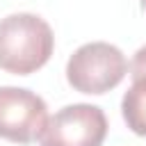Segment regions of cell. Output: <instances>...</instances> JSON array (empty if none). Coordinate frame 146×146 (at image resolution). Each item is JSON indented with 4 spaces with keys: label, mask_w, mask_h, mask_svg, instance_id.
Listing matches in <instances>:
<instances>
[{
    "label": "cell",
    "mask_w": 146,
    "mask_h": 146,
    "mask_svg": "<svg viewBox=\"0 0 146 146\" xmlns=\"http://www.w3.org/2000/svg\"><path fill=\"white\" fill-rule=\"evenodd\" d=\"M55 34L36 14H9L0 21V68L14 75L39 71L52 55Z\"/></svg>",
    "instance_id": "cell-1"
},
{
    "label": "cell",
    "mask_w": 146,
    "mask_h": 146,
    "mask_svg": "<svg viewBox=\"0 0 146 146\" xmlns=\"http://www.w3.org/2000/svg\"><path fill=\"white\" fill-rule=\"evenodd\" d=\"M125 73H128L125 55L107 41L84 43L66 62V80L80 94L100 96L121 84Z\"/></svg>",
    "instance_id": "cell-2"
},
{
    "label": "cell",
    "mask_w": 146,
    "mask_h": 146,
    "mask_svg": "<svg viewBox=\"0 0 146 146\" xmlns=\"http://www.w3.org/2000/svg\"><path fill=\"white\" fill-rule=\"evenodd\" d=\"M107 137V116L98 105L75 103L48 116L39 144L41 146H100Z\"/></svg>",
    "instance_id": "cell-3"
},
{
    "label": "cell",
    "mask_w": 146,
    "mask_h": 146,
    "mask_svg": "<svg viewBox=\"0 0 146 146\" xmlns=\"http://www.w3.org/2000/svg\"><path fill=\"white\" fill-rule=\"evenodd\" d=\"M48 121L46 100L23 87H0V137L14 144L39 139Z\"/></svg>",
    "instance_id": "cell-4"
},
{
    "label": "cell",
    "mask_w": 146,
    "mask_h": 146,
    "mask_svg": "<svg viewBox=\"0 0 146 146\" xmlns=\"http://www.w3.org/2000/svg\"><path fill=\"white\" fill-rule=\"evenodd\" d=\"M121 114H123L125 125L135 135L146 137V78L132 80L130 89L123 94Z\"/></svg>",
    "instance_id": "cell-5"
},
{
    "label": "cell",
    "mask_w": 146,
    "mask_h": 146,
    "mask_svg": "<svg viewBox=\"0 0 146 146\" xmlns=\"http://www.w3.org/2000/svg\"><path fill=\"white\" fill-rule=\"evenodd\" d=\"M130 75H132V80L146 78V46H141V48L135 52V57H132V62H130Z\"/></svg>",
    "instance_id": "cell-6"
},
{
    "label": "cell",
    "mask_w": 146,
    "mask_h": 146,
    "mask_svg": "<svg viewBox=\"0 0 146 146\" xmlns=\"http://www.w3.org/2000/svg\"><path fill=\"white\" fill-rule=\"evenodd\" d=\"M141 7H144V11H146V0H141Z\"/></svg>",
    "instance_id": "cell-7"
}]
</instances>
